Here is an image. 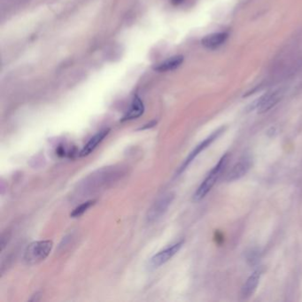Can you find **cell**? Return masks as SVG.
Listing matches in <instances>:
<instances>
[{
    "label": "cell",
    "instance_id": "12",
    "mask_svg": "<svg viewBox=\"0 0 302 302\" xmlns=\"http://www.w3.org/2000/svg\"><path fill=\"white\" fill-rule=\"evenodd\" d=\"M183 62H184V57L182 55H177L169 58L166 61L156 65L154 67V69L155 71L158 72L172 71L179 68Z\"/></svg>",
    "mask_w": 302,
    "mask_h": 302
},
{
    "label": "cell",
    "instance_id": "3",
    "mask_svg": "<svg viewBox=\"0 0 302 302\" xmlns=\"http://www.w3.org/2000/svg\"><path fill=\"white\" fill-rule=\"evenodd\" d=\"M173 199H174V195L171 194V193L164 194L163 196L160 197L159 199L155 201V204L152 206V208L148 211V222L149 223H155V222H157L160 218H162V216L168 210V208L171 204Z\"/></svg>",
    "mask_w": 302,
    "mask_h": 302
},
{
    "label": "cell",
    "instance_id": "9",
    "mask_svg": "<svg viewBox=\"0 0 302 302\" xmlns=\"http://www.w3.org/2000/svg\"><path fill=\"white\" fill-rule=\"evenodd\" d=\"M261 273L262 271L261 269H257L248 277V279L246 280V283L242 288L241 294L243 298H249L253 294L261 279Z\"/></svg>",
    "mask_w": 302,
    "mask_h": 302
},
{
    "label": "cell",
    "instance_id": "8",
    "mask_svg": "<svg viewBox=\"0 0 302 302\" xmlns=\"http://www.w3.org/2000/svg\"><path fill=\"white\" fill-rule=\"evenodd\" d=\"M279 94L276 92H272L269 94L264 95L261 98L257 99L253 104V108H257L260 113H264L275 106L279 100Z\"/></svg>",
    "mask_w": 302,
    "mask_h": 302
},
{
    "label": "cell",
    "instance_id": "2",
    "mask_svg": "<svg viewBox=\"0 0 302 302\" xmlns=\"http://www.w3.org/2000/svg\"><path fill=\"white\" fill-rule=\"evenodd\" d=\"M228 161H229V155H224L223 158L220 160L219 163H217V165L210 171L208 177L205 178L204 181L202 182V184L197 190L196 193L193 196V200L195 201H200L207 196V194L211 191L213 186L215 185L220 176L223 173Z\"/></svg>",
    "mask_w": 302,
    "mask_h": 302
},
{
    "label": "cell",
    "instance_id": "7",
    "mask_svg": "<svg viewBox=\"0 0 302 302\" xmlns=\"http://www.w3.org/2000/svg\"><path fill=\"white\" fill-rule=\"evenodd\" d=\"M110 128H106V129H103L98 131L96 135L92 136L91 139L89 140L83 149L80 152L79 155L81 157H84V156H88L89 155H91L92 152L94 151L96 148L98 147V144L102 142L103 140L106 138V136L109 134Z\"/></svg>",
    "mask_w": 302,
    "mask_h": 302
},
{
    "label": "cell",
    "instance_id": "13",
    "mask_svg": "<svg viewBox=\"0 0 302 302\" xmlns=\"http://www.w3.org/2000/svg\"><path fill=\"white\" fill-rule=\"evenodd\" d=\"M96 202V200H89L84 202L83 204L80 205L77 208H75L71 213V217H79L81 215H83L85 212L87 211L89 208H91V206H93Z\"/></svg>",
    "mask_w": 302,
    "mask_h": 302
},
{
    "label": "cell",
    "instance_id": "6",
    "mask_svg": "<svg viewBox=\"0 0 302 302\" xmlns=\"http://www.w3.org/2000/svg\"><path fill=\"white\" fill-rule=\"evenodd\" d=\"M252 165V160L248 156H244L239 160L238 163H236L231 171L228 173L226 177V181L232 182L238 180L248 172Z\"/></svg>",
    "mask_w": 302,
    "mask_h": 302
},
{
    "label": "cell",
    "instance_id": "15",
    "mask_svg": "<svg viewBox=\"0 0 302 302\" xmlns=\"http://www.w3.org/2000/svg\"><path fill=\"white\" fill-rule=\"evenodd\" d=\"M171 2L175 6H179V5L183 4L185 2V0H171Z\"/></svg>",
    "mask_w": 302,
    "mask_h": 302
},
{
    "label": "cell",
    "instance_id": "4",
    "mask_svg": "<svg viewBox=\"0 0 302 302\" xmlns=\"http://www.w3.org/2000/svg\"><path fill=\"white\" fill-rule=\"evenodd\" d=\"M184 244V241L178 242L172 246L167 247L166 249L161 251L158 253H156L155 256L151 259V266L154 268H159L162 265L165 264L166 262L170 261L172 257L174 256L175 254L178 253V251L180 250L182 246Z\"/></svg>",
    "mask_w": 302,
    "mask_h": 302
},
{
    "label": "cell",
    "instance_id": "10",
    "mask_svg": "<svg viewBox=\"0 0 302 302\" xmlns=\"http://www.w3.org/2000/svg\"><path fill=\"white\" fill-rule=\"evenodd\" d=\"M144 112V106L141 98L138 96H135L132 99L131 105L129 106L128 112L125 113L124 116L121 119V121H131L140 117Z\"/></svg>",
    "mask_w": 302,
    "mask_h": 302
},
{
    "label": "cell",
    "instance_id": "1",
    "mask_svg": "<svg viewBox=\"0 0 302 302\" xmlns=\"http://www.w3.org/2000/svg\"><path fill=\"white\" fill-rule=\"evenodd\" d=\"M53 241L39 240L32 242L24 252V261L27 264H38L46 260L53 249Z\"/></svg>",
    "mask_w": 302,
    "mask_h": 302
},
{
    "label": "cell",
    "instance_id": "14",
    "mask_svg": "<svg viewBox=\"0 0 302 302\" xmlns=\"http://www.w3.org/2000/svg\"><path fill=\"white\" fill-rule=\"evenodd\" d=\"M156 124H157V121H151L150 123H147V124H145L144 126H143V127H141V128H138V130H142V129H146V128H153V127H155V125Z\"/></svg>",
    "mask_w": 302,
    "mask_h": 302
},
{
    "label": "cell",
    "instance_id": "11",
    "mask_svg": "<svg viewBox=\"0 0 302 302\" xmlns=\"http://www.w3.org/2000/svg\"><path fill=\"white\" fill-rule=\"evenodd\" d=\"M228 38V34L225 32H220V33H214V34L206 36L201 44L208 49H215L220 46H222Z\"/></svg>",
    "mask_w": 302,
    "mask_h": 302
},
{
    "label": "cell",
    "instance_id": "5",
    "mask_svg": "<svg viewBox=\"0 0 302 302\" xmlns=\"http://www.w3.org/2000/svg\"><path fill=\"white\" fill-rule=\"evenodd\" d=\"M223 128H221V129H218L217 131H215V133H213L211 136L208 137L207 139H205L202 143H200L198 146H196V148L193 150L191 154H190L189 156L187 157V159L185 160V163L184 164L182 165L181 168L179 169L178 170V173H177V176H179V175L182 174L184 171H185L186 169H187V167L189 166L191 163H193V160L196 158L198 155H200V153L202 151H204L206 148L209 146L210 144H211L212 142H214L218 136H220V134L223 132Z\"/></svg>",
    "mask_w": 302,
    "mask_h": 302
}]
</instances>
